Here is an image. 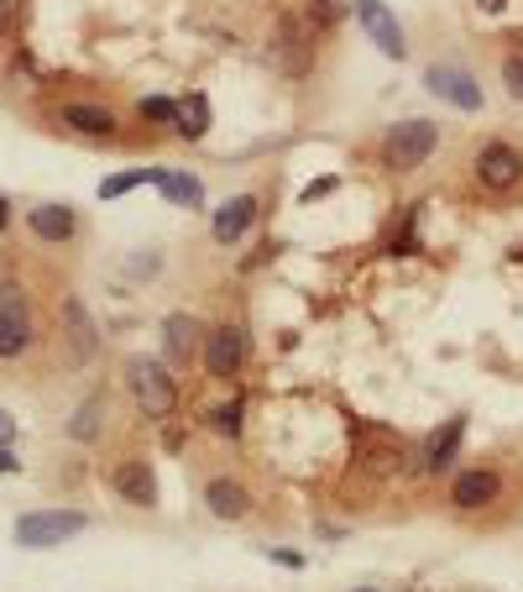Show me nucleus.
Instances as JSON below:
<instances>
[{"label":"nucleus","mask_w":523,"mask_h":592,"mask_svg":"<svg viewBox=\"0 0 523 592\" xmlns=\"http://www.w3.org/2000/svg\"><path fill=\"white\" fill-rule=\"evenodd\" d=\"M435 147H440V126H435V121H424V116L398 121V126L382 136V168H388V173H414V168L429 162Z\"/></svg>","instance_id":"1"},{"label":"nucleus","mask_w":523,"mask_h":592,"mask_svg":"<svg viewBox=\"0 0 523 592\" xmlns=\"http://www.w3.org/2000/svg\"><path fill=\"white\" fill-rule=\"evenodd\" d=\"M314 22L304 11H283L278 16V27H272V63H278V74L288 80H304L314 69Z\"/></svg>","instance_id":"2"},{"label":"nucleus","mask_w":523,"mask_h":592,"mask_svg":"<svg viewBox=\"0 0 523 592\" xmlns=\"http://www.w3.org/2000/svg\"><path fill=\"white\" fill-rule=\"evenodd\" d=\"M126 388L147 420H168L179 409V383L162 373L157 362H147V357H131L126 362Z\"/></svg>","instance_id":"3"},{"label":"nucleus","mask_w":523,"mask_h":592,"mask_svg":"<svg viewBox=\"0 0 523 592\" xmlns=\"http://www.w3.org/2000/svg\"><path fill=\"white\" fill-rule=\"evenodd\" d=\"M32 347V304L16 278H0V362H16Z\"/></svg>","instance_id":"4"},{"label":"nucleus","mask_w":523,"mask_h":592,"mask_svg":"<svg viewBox=\"0 0 523 592\" xmlns=\"http://www.w3.org/2000/svg\"><path fill=\"white\" fill-rule=\"evenodd\" d=\"M89 519L74 509H37V514H22L16 519V545L26 551H52V545H63V540H74Z\"/></svg>","instance_id":"5"},{"label":"nucleus","mask_w":523,"mask_h":592,"mask_svg":"<svg viewBox=\"0 0 523 592\" xmlns=\"http://www.w3.org/2000/svg\"><path fill=\"white\" fill-rule=\"evenodd\" d=\"M424 89H429V95H440L445 106L466 110V116L482 110V84L471 80L466 69H455V63H429V69H424Z\"/></svg>","instance_id":"6"},{"label":"nucleus","mask_w":523,"mask_h":592,"mask_svg":"<svg viewBox=\"0 0 523 592\" xmlns=\"http://www.w3.org/2000/svg\"><path fill=\"white\" fill-rule=\"evenodd\" d=\"M476 184L492 189V194H508V189L523 184V153L508 147V142H487L476 153Z\"/></svg>","instance_id":"7"},{"label":"nucleus","mask_w":523,"mask_h":592,"mask_svg":"<svg viewBox=\"0 0 523 592\" xmlns=\"http://www.w3.org/2000/svg\"><path fill=\"white\" fill-rule=\"evenodd\" d=\"M356 5V22H362V32L377 43V53L382 58H409V43H403V27H398V16H392L382 0H351Z\"/></svg>","instance_id":"8"},{"label":"nucleus","mask_w":523,"mask_h":592,"mask_svg":"<svg viewBox=\"0 0 523 592\" xmlns=\"http://www.w3.org/2000/svg\"><path fill=\"white\" fill-rule=\"evenodd\" d=\"M241 362H246V330L241 325H215L205 336V373L231 383L241 373Z\"/></svg>","instance_id":"9"},{"label":"nucleus","mask_w":523,"mask_h":592,"mask_svg":"<svg viewBox=\"0 0 523 592\" xmlns=\"http://www.w3.org/2000/svg\"><path fill=\"white\" fill-rule=\"evenodd\" d=\"M162 347H168V362H173V367H188L194 357H205V330H199L194 315L173 310V315L162 321Z\"/></svg>","instance_id":"10"},{"label":"nucleus","mask_w":523,"mask_h":592,"mask_svg":"<svg viewBox=\"0 0 523 592\" xmlns=\"http://www.w3.org/2000/svg\"><path fill=\"white\" fill-rule=\"evenodd\" d=\"M497 493H502V478H497L492 467H471V472H461V478L450 483V504L461 514H471V509L497 504Z\"/></svg>","instance_id":"11"},{"label":"nucleus","mask_w":523,"mask_h":592,"mask_svg":"<svg viewBox=\"0 0 523 592\" xmlns=\"http://www.w3.org/2000/svg\"><path fill=\"white\" fill-rule=\"evenodd\" d=\"M110 487H115L126 504H136V509H153L157 504V478L147 461H121V467L110 472Z\"/></svg>","instance_id":"12"},{"label":"nucleus","mask_w":523,"mask_h":592,"mask_svg":"<svg viewBox=\"0 0 523 592\" xmlns=\"http://www.w3.org/2000/svg\"><path fill=\"white\" fill-rule=\"evenodd\" d=\"M252 220H257V200H252V194H235V200H226V205L215 210V226H209V231H215V242L220 246H235L241 237H246Z\"/></svg>","instance_id":"13"},{"label":"nucleus","mask_w":523,"mask_h":592,"mask_svg":"<svg viewBox=\"0 0 523 592\" xmlns=\"http://www.w3.org/2000/svg\"><path fill=\"white\" fill-rule=\"evenodd\" d=\"M205 504L215 519H246V514H252V493H246V483L215 478V483L205 487Z\"/></svg>","instance_id":"14"},{"label":"nucleus","mask_w":523,"mask_h":592,"mask_svg":"<svg viewBox=\"0 0 523 592\" xmlns=\"http://www.w3.org/2000/svg\"><path fill=\"white\" fill-rule=\"evenodd\" d=\"M26 226H32V237H42V242H69L78 231V216L69 205H37V210L26 216Z\"/></svg>","instance_id":"15"},{"label":"nucleus","mask_w":523,"mask_h":592,"mask_svg":"<svg viewBox=\"0 0 523 592\" xmlns=\"http://www.w3.org/2000/svg\"><path fill=\"white\" fill-rule=\"evenodd\" d=\"M461 435H466V420L455 414V420H445V431L429 435V451H424V472H435L440 478L445 467L455 461V446H461Z\"/></svg>","instance_id":"16"},{"label":"nucleus","mask_w":523,"mask_h":592,"mask_svg":"<svg viewBox=\"0 0 523 592\" xmlns=\"http://www.w3.org/2000/svg\"><path fill=\"white\" fill-rule=\"evenodd\" d=\"M63 315H69V341H74V362H89V357L100 351V341H95V321H89V310H84L78 299H69V304H63Z\"/></svg>","instance_id":"17"},{"label":"nucleus","mask_w":523,"mask_h":592,"mask_svg":"<svg viewBox=\"0 0 523 592\" xmlns=\"http://www.w3.org/2000/svg\"><path fill=\"white\" fill-rule=\"evenodd\" d=\"M63 126H74L84 136H115V116L100 106H63Z\"/></svg>","instance_id":"18"},{"label":"nucleus","mask_w":523,"mask_h":592,"mask_svg":"<svg viewBox=\"0 0 523 592\" xmlns=\"http://www.w3.org/2000/svg\"><path fill=\"white\" fill-rule=\"evenodd\" d=\"M173 132L183 136V142H199V136L209 132V100L205 95H188L179 106V116H173Z\"/></svg>","instance_id":"19"},{"label":"nucleus","mask_w":523,"mask_h":592,"mask_svg":"<svg viewBox=\"0 0 523 592\" xmlns=\"http://www.w3.org/2000/svg\"><path fill=\"white\" fill-rule=\"evenodd\" d=\"M157 189H162L179 210H199V205H205V184H199L194 173H162V184Z\"/></svg>","instance_id":"20"},{"label":"nucleus","mask_w":523,"mask_h":592,"mask_svg":"<svg viewBox=\"0 0 523 592\" xmlns=\"http://www.w3.org/2000/svg\"><path fill=\"white\" fill-rule=\"evenodd\" d=\"M100 425H105V394H89L84 404H78V414H74V425H69V435L74 440H100Z\"/></svg>","instance_id":"21"},{"label":"nucleus","mask_w":523,"mask_h":592,"mask_svg":"<svg viewBox=\"0 0 523 592\" xmlns=\"http://www.w3.org/2000/svg\"><path fill=\"white\" fill-rule=\"evenodd\" d=\"M162 173H168V168H131V173H115V179L100 184V200H115V194H126V189H136V184H162Z\"/></svg>","instance_id":"22"},{"label":"nucleus","mask_w":523,"mask_h":592,"mask_svg":"<svg viewBox=\"0 0 523 592\" xmlns=\"http://www.w3.org/2000/svg\"><path fill=\"white\" fill-rule=\"evenodd\" d=\"M209 431H215V435H241V399L209 409Z\"/></svg>","instance_id":"23"},{"label":"nucleus","mask_w":523,"mask_h":592,"mask_svg":"<svg viewBox=\"0 0 523 592\" xmlns=\"http://www.w3.org/2000/svg\"><path fill=\"white\" fill-rule=\"evenodd\" d=\"M304 16L314 22V32H330L340 22V11L330 5V0H309V5H304Z\"/></svg>","instance_id":"24"},{"label":"nucleus","mask_w":523,"mask_h":592,"mask_svg":"<svg viewBox=\"0 0 523 592\" xmlns=\"http://www.w3.org/2000/svg\"><path fill=\"white\" fill-rule=\"evenodd\" d=\"M502 84H508V95H513V100H523V58L519 53L502 58Z\"/></svg>","instance_id":"25"},{"label":"nucleus","mask_w":523,"mask_h":592,"mask_svg":"<svg viewBox=\"0 0 523 592\" xmlns=\"http://www.w3.org/2000/svg\"><path fill=\"white\" fill-rule=\"evenodd\" d=\"M173 116H179V106H173V100H162V95L142 100V121H168V126H173Z\"/></svg>","instance_id":"26"},{"label":"nucleus","mask_w":523,"mask_h":592,"mask_svg":"<svg viewBox=\"0 0 523 592\" xmlns=\"http://www.w3.org/2000/svg\"><path fill=\"white\" fill-rule=\"evenodd\" d=\"M162 268V257H131V273H157Z\"/></svg>","instance_id":"27"},{"label":"nucleus","mask_w":523,"mask_h":592,"mask_svg":"<svg viewBox=\"0 0 523 592\" xmlns=\"http://www.w3.org/2000/svg\"><path fill=\"white\" fill-rule=\"evenodd\" d=\"M5 472H16V457H11V446L0 440V478H5Z\"/></svg>","instance_id":"28"},{"label":"nucleus","mask_w":523,"mask_h":592,"mask_svg":"<svg viewBox=\"0 0 523 592\" xmlns=\"http://www.w3.org/2000/svg\"><path fill=\"white\" fill-rule=\"evenodd\" d=\"M11 435H16V425H11V414L0 409V440H11Z\"/></svg>","instance_id":"29"},{"label":"nucleus","mask_w":523,"mask_h":592,"mask_svg":"<svg viewBox=\"0 0 523 592\" xmlns=\"http://www.w3.org/2000/svg\"><path fill=\"white\" fill-rule=\"evenodd\" d=\"M5 22H11V0H0V32H5Z\"/></svg>","instance_id":"30"},{"label":"nucleus","mask_w":523,"mask_h":592,"mask_svg":"<svg viewBox=\"0 0 523 592\" xmlns=\"http://www.w3.org/2000/svg\"><path fill=\"white\" fill-rule=\"evenodd\" d=\"M5 226H11V205L0 200V231H5Z\"/></svg>","instance_id":"31"},{"label":"nucleus","mask_w":523,"mask_h":592,"mask_svg":"<svg viewBox=\"0 0 523 592\" xmlns=\"http://www.w3.org/2000/svg\"><path fill=\"white\" fill-rule=\"evenodd\" d=\"M476 5H482V11H502L508 0H476Z\"/></svg>","instance_id":"32"}]
</instances>
